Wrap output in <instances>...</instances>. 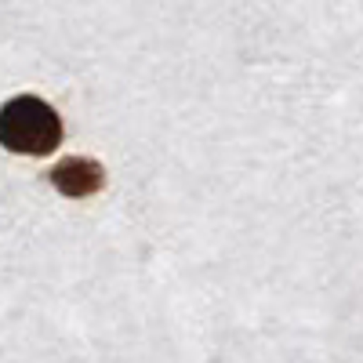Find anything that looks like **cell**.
Returning a JSON list of instances; mask_svg holds the SVG:
<instances>
[{"instance_id":"1","label":"cell","mask_w":363,"mask_h":363,"mask_svg":"<svg viewBox=\"0 0 363 363\" xmlns=\"http://www.w3.org/2000/svg\"><path fill=\"white\" fill-rule=\"evenodd\" d=\"M0 145L22 157H51L62 145V116L37 95H18L0 106Z\"/></svg>"},{"instance_id":"2","label":"cell","mask_w":363,"mask_h":363,"mask_svg":"<svg viewBox=\"0 0 363 363\" xmlns=\"http://www.w3.org/2000/svg\"><path fill=\"white\" fill-rule=\"evenodd\" d=\"M51 186L62 193V196H91V193H99L106 186V171L102 164L95 160H84V157H66L62 164H55L51 167Z\"/></svg>"}]
</instances>
